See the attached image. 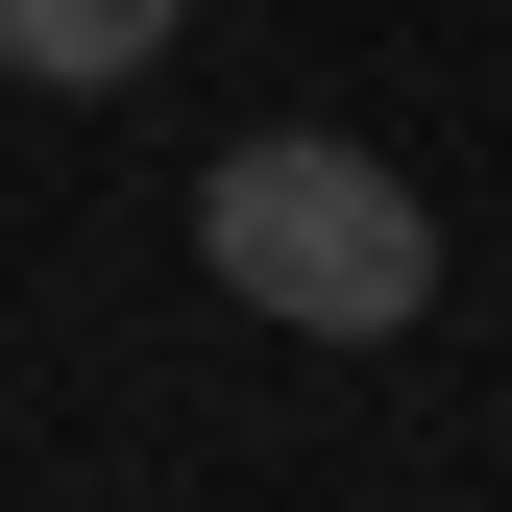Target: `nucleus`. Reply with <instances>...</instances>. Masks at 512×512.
Masks as SVG:
<instances>
[{"label":"nucleus","instance_id":"f257e3e1","mask_svg":"<svg viewBox=\"0 0 512 512\" xmlns=\"http://www.w3.org/2000/svg\"><path fill=\"white\" fill-rule=\"evenodd\" d=\"M196 269L244 317H293V342H415L439 317V220L391 147H342V122H244L196 171Z\"/></svg>","mask_w":512,"mask_h":512},{"label":"nucleus","instance_id":"f03ea898","mask_svg":"<svg viewBox=\"0 0 512 512\" xmlns=\"http://www.w3.org/2000/svg\"><path fill=\"white\" fill-rule=\"evenodd\" d=\"M171 25H196V0H0V74H25V98H122Z\"/></svg>","mask_w":512,"mask_h":512}]
</instances>
